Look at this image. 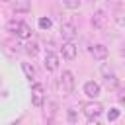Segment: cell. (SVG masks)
I'll return each mask as SVG.
<instances>
[{"label":"cell","instance_id":"cell-1","mask_svg":"<svg viewBox=\"0 0 125 125\" xmlns=\"http://www.w3.org/2000/svg\"><path fill=\"white\" fill-rule=\"evenodd\" d=\"M76 88V80L74 74L70 70H62V74L59 76V90L62 92V96H70Z\"/></svg>","mask_w":125,"mask_h":125},{"label":"cell","instance_id":"cell-2","mask_svg":"<svg viewBox=\"0 0 125 125\" xmlns=\"http://www.w3.org/2000/svg\"><path fill=\"white\" fill-rule=\"evenodd\" d=\"M31 104L35 107H43L45 105V86L39 82L31 84Z\"/></svg>","mask_w":125,"mask_h":125},{"label":"cell","instance_id":"cell-3","mask_svg":"<svg viewBox=\"0 0 125 125\" xmlns=\"http://www.w3.org/2000/svg\"><path fill=\"white\" fill-rule=\"evenodd\" d=\"M82 111H84V115L86 117H100L102 115V111H104V105L100 104V102H86L84 105H82Z\"/></svg>","mask_w":125,"mask_h":125},{"label":"cell","instance_id":"cell-4","mask_svg":"<svg viewBox=\"0 0 125 125\" xmlns=\"http://www.w3.org/2000/svg\"><path fill=\"white\" fill-rule=\"evenodd\" d=\"M107 21H109V16H107L104 10H96V12H94V16H92V25H94L96 29L104 31V29L107 27Z\"/></svg>","mask_w":125,"mask_h":125},{"label":"cell","instance_id":"cell-5","mask_svg":"<svg viewBox=\"0 0 125 125\" xmlns=\"http://www.w3.org/2000/svg\"><path fill=\"white\" fill-rule=\"evenodd\" d=\"M76 35H78V27H76L74 23H70V21L61 23V37H62L64 41H74Z\"/></svg>","mask_w":125,"mask_h":125},{"label":"cell","instance_id":"cell-6","mask_svg":"<svg viewBox=\"0 0 125 125\" xmlns=\"http://www.w3.org/2000/svg\"><path fill=\"white\" fill-rule=\"evenodd\" d=\"M90 55H92L96 61H105L107 55H109V51H107L105 45H102V43H94V45H90Z\"/></svg>","mask_w":125,"mask_h":125},{"label":"cell","instance_id":"cell-7","mask_svg":"<svg viewBox=\"0 0 125 125\" xmlns=\"http://www.w3.org/2000/svg\"><path fill=\"white\" fill-rule=\"evenodd\" d=\"M43 64H45V68H47L49 72H55V70L59 68V55L53 53V51H47L45 57H43Z\"/></svg>","mask_w":125,"mask_h":125},{"label":"cell","instance_id":"cell-8","mask_svg":"<svg viewBox=\"0 0 125 125\" xmlns=\"http://www.w3.org/2000/svg\"><path fill=\"white\" fill-rule=\"evenodd\" d=\"M76 45H74V41H64L62 43V47H61V55L66 59V61H74L76 59Z\"/></svg>","mask_w":125,"mask_h":125},{"label":"cell","instance_id":"cell-9","mask_svg":"<svg viewBox=\"0 0 125 125\" xmlns=\"http://www.w3.org/2000/svg\"><path fill=\"white\" fill-rule=\"evenodd\" d=\"M100 92H102V86H100L98 82H94V80H88V82H84V94H86L88 98L96 100V98L100 96Z\"/></svg>","mask_w":125,"mask_h":125},{"label":"cell","instance_id":"cell-10","mask_svg":"<svg viewBox=\"0 0 125 125\" xmlns=\"http://www.w3.org/2000/svg\"><path fill=\"white\" fill-rule=\"evenodd\" d=\"M16 39H29L31 37V27L25 23V21H21L20 20V25H18V29H16Z\"/></svg>","mask_w":125,"mask_h":125},{"label":"cell","instance_id":"cell-11","mask_svg":"<svg viewBox=\"0 0 125 125\" xmlns=\"http://www.w3.org/2000/svg\"><path fill=\"white\" fill-rule=\"evenodd\" d=\"M31 10V0H16L14 2V14H25Z\"/></svg>","mask_w":125,"mask_h":125},{"label":"cell","instance_id":"cell-12","mask_svg":"<svg viewBox=\"0 0 125 125\" xmlns=\"http://www.w3.org/2000/svg\"><path fill=\"white\" fill-rule=\"evenodd\" d=\"M21 70H23L25 78H29V82H35V78H37V70H35V66H33L31 62H21Z\"/></svg>","mask_w":125,"mask_h":125},{"label":"cell","instance_id":"cell-13","mask_svg":"<svg viewBox=\"0 0 125 125\" xmlns=\"http://www.w3.org/2000/svg\"><path fill=\"white\" fill-rule=\"evenodd\" d=\"M104 86H105L107 90H117V88H119V80H117V76H115L113 72L105 74V76H104Z\"/></svg>","mask_w":125,"mask_h":125},{"label":"cell","instance_id":"cell-14","mask_svg":"<svg viewBox=\"0 0 125 125\" xmlns=\"http://www.w3.org/2000/svg\"><path fill=\"white\" fill-rule=\"evenodd\" d=\"M4 45H6V47H4V49H6V53H8V55H10V57H14V55H18V53H20V51H21V49H20V47H21V45H20V43H18V41H16V39H10V41H6V43H4Z\"/></svg>","mask_w":125,"mask_h":125},{"label":"cell","instance_id":"cell-15","mask_svg":"<svg viewBox=\"0 0 125 125\" xmlns=\"http://www.w3.org/2000/svg\"><path fill=\"white\" fill-rule=\"evenodd\" d=\"M23 47H25V49H23V51H25V53H27V55H31V57H35V55H37V53H39V43H37V41H35V39H31V37H29V39H27V43H25V45H23Z\"/></svg>","mask_w":125,"mask_h":125},{"label":"cell","instance_id":"cell-16","mask_svg":"<svg viewBox=\"0 0 125 125\" xmlns=\"http://www.w3.org/2000/svg\"><path fill=\"white\" fill-rule=\"evenodd\" d=\"M113 20H115V23H117L119 27L125 25V6H117V8H115V12H113Z\"/></svg>","mask_w":125,"mask_h":125},{"label":"cell","instance_id":"cell-17","mask_svg":"<svg viewBox=\"0 0 125 125\" xmlns=\"http://www.w3.org/2000/svg\"><path fill=\"white\" fill-rule=\"evenodd\" d=\"M55 113H57V102H49L47 104V109H45V119L51 121L55 117Z\"/></svg>","mask_w":125,"mask_h":125},{"label":"cell","instance_id":"cell-18","mask_svg":"<svg viewBox=\"0 0 125 125\" xmlns=\"http://www.w3.org/2000/svg\"><path fill=\"white\" fill-rule=\"evenodd\" d=\"M80 4H82V0H62V6L68 10H78Z\"/></svg>","mask_w":125,"mask_h":125},{"label":"cell","instance_id":"cell-19","mask_svg":"<svg viewBox=\"0 0 125 125\" xmlns=\"http://www.w3.org/2000/svg\"><path fill=\"white\" fill-rule=\"evenodd\" d=\"M66 119H68L70 123H76V121H78V111H76L74 107H70V109L66 111Z\"/></svg>","mask_w":125,"mask_h":125},{"label":"cell","instance_id":"cell-20","mask_svg":"<svg viewBox=\"0 0 125 125\" xmlns=\"http://www.w3.org/2000/svg\"><path fill=\"white\" fill-rule=\"evenodd\" d=\"M18 25H20V20H10V21L6 23V29H8L10 33H16V29H18Z\"/></svg>","mask_w":125,"mask_h":125},{"label":"cell","instance_id":"cell-21","mask_svg":"<svg viewBox=\"0 0 125 125\" xmlns=\"http://www.w3.org/2000/svg\"><path fill=\"white\" fill-rule=\"evenodd\" d=\"M51 25H53V21H51L49 18H41V20H39V27H41V29H51Z\"/></svg>","mask_w":125,"mask_h":125},{"label":"cell","instance_id":"cell-22","mask_svg":"<svg viewBox=\"0 0 125 125\" xmlns=\"http://www.w3.org/2000/svg\"><path fill=\"white\" fill-rule=\"evenodd\" d=\"M117 102H119V105L125 107V88H117Z\"/></svg>","mask_w":125,"mask_h":125},{"label":"cell","instance_id":"cell-23","mask_svg":"<svg viewBox=\"0 0 125 125\" xmlns=\"http://www.w3.org/2000/svg\"><path fill=\"white\" fill-rule=\"evenodd\" d=\"M115 119H119V109L111 107V109H109V113H107V121H115Z\"/></svg>","mask_w":125,"mask_h":125},{"label":"cell","instance_id":"cell-24","mask_svg":"<svg viewBox=\"0 0 125 125\" xmlns=\"http://www.w3.org/2000/svg\"><path fill=\"white\" fill-rule=\"evenodd\" d=\"M0 2H10V0H0Z\"/></svg>","mask_w":125,"mask_h":125}]
</instances>
